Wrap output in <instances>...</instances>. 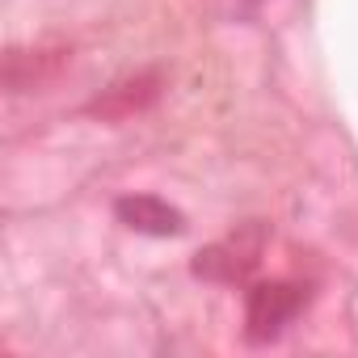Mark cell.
I'll return each instance as SVG.
<instances>
[{"mask_svg": "<svg viewBox=\"0 0 358 358\" xmlns=\"http://www.w3.org/2000/svg\"><path fill=\"white\" fill-rule=\"evenodd\" d=\"M299 312V291L295 287H282V282H270V287H257L249 295V337L253 341H266V337H278L282 324Z\"/></svg>", "mask_w": 358, "mask_h": 358, "instance_id": "obj_1", "label": "cell"}, {"mask_svg": "<svg viewBox=\"0 0 358 358\" xmlns=\"http://www.w3.org/2000/svg\"><path fill=\"white\" fill-rule=\"evenodd\" d=\"M118 220L135 232H148V236H177L182 232V211L152 199V194H135V199H118Z\"/></svg>", "mask_w": 358, "mask_h": 358, "instance_id": "obj_2", "label": "cell"}]
</instances>
